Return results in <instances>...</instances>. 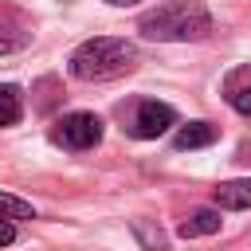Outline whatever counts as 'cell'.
Instances as JSON below:
<instances>
[{"mask_svg": "<svg viewBox=\"0 0 251 251\" xmlns=\"http://www.w3.org/2000/svg\"><path fill=\"white\" fill-rule=\"evenodd\" d=\"M137 47L122 35H94L71 51V75L78 82H106L133 67Z\"/></svg>", "mask_w": 251, "mask_h": 251, "instance_id": "2", "label": "cell"}, {"mask_svg": "<svg viewBox=\"0 0 251 251\" xmlns=\"http://www.w3.org/2000/svg\"><path fill=\"white\" fill-rule=\"evenodd\" d=\"M224 102H227L235 114L251 118V63H247V67H235V71L224 78Z\"/></svg>", "mask_w": 251, "mask_h": 251, "instance_id": "5", "label": "cell"}, {"mask_svg": "<svg viewBox=\"0 0 251 251\" xmlns=\"http://www.w3.org/2000/svg\"><path fill=\"white\" fill-rule=\"evenodd\" d=\"M122 118H126V133L141 137V141H153L176 126V110L169 102H157V98H137L129 106V114L122 110Z\"/></svg>", "mask_w": 251, "mask_h": 251, "instance_id": "3", "label": "cell"}, {"mask_svg": "<svg viewBox=\"0 0 251 251\" xmlns=\"http://www.w3.org/2000/svg\"><path fill=\"white\" fill-rule=\"evenodd\" d=\"M106 4H114V8H133V4H141V0H106Z\"/></svg>", "mask_w": 251, "mask_h": 251, "instance_id": "13", "label": "cell"}, {"mask_svg": "<svg viewBox=\"0 0 251 251\" xmlns=\"http://www.w3.org/2000/svg\"><path fill=\"white\" fill-rule=\"evenodd\" d=\"M24 118V94L12 82H0V126H16Z\"/></svg>", "mask_w": 251, "mask_h": 251, "instance_id": "9", "label": "cell"}, {"mask_svg": "<svg viewBox=\"0 0 251 251\" xmlns=\"http://www.w3.org/2000/svg\"><path fill=\"white\" fill-rule=\"evenodd\" d=\"M212 141H216V126H212V122H188V126H180L176 137H173L176 149H204V145H212Z\"/></svg>", "mask_w": 251, "mask_h": 251, "instance_id": "8", "label": "cell"}, {"mask_svg": "<svg viewBox=\"0 0 251 251\" xmlns=\"http://www.w3.org/2000/svg\"><path fill=\"white\" fill-rule=\"evenodd\" d=\"M137 31L157 43H188L212 31V16L200 0H165L137 20Z\"/></svg>", "mask_w": 251, "mask_h": 251, "instance_id": "1", "label": "cell"}, {"mask_svg": "<svg viewBox=\"0 0 251 251\" xmlns=\"http://www.w3.org/2000/svg\"><path fill=\"white\" fill-rule=\"evenodd\" d=\"M8 243H16V224L0 220V247H8Z\"/></svg>", "mask_w": 251, "mask_h": 251, "instance_id": "12", "label": "cell"}, {"mask_svg": "<svg viewBox=\"0 0 251 251\" xmlns=\"http://www.w3.org/2000/svg\"><path fill=\"white\" fill-rule=\"evenodd\" d=\"M220 224H224V220H220V208H196V212H188V216L180 220L176 231H180L184 239H200V235H216Z\"/></svg>", "mask_w": 251, "mask_h": 251, "instance_id": "7", "label": "cell"}, {"mask_svg": "<svg viewBox=\"0 0 251 251\" xmlns=\"http://www.w3.org/2000/svg\"><path fill=\"white\" fill-rule=\"evenodd\" d=\"M0 220H35V208H31V200H20V196H12V192H0Z\"/></svg>", "mask_w": 251, "mask_h": 251, "instance_id": "11", "label": "cell"}, {"mask_svg": "<svg viewBox=\"0 0 251 251\" xmlns=\"http://www.w3.org/2000/svg\"><path fill=\"white\" fill-rule=\"evenodd\" d=\"M212 200H216V208H227V212H243V208H251V176L216 184V188H212Z\"/></svg>", "mask_w": 251, "mask_h": 251, "instance_id": "6", "label": "cell"}, {"mask_svg": "<svg viewBox=\"0 0 251 251\" xmlns=\"http://www.w3.org/2000/svg\"><path fill=\"white\" fill-rule=\"evenodd\" d=\"M133 239L145 251H169V235L153 224V220H133Z\"/></svg>", "mask_w": 251, "mask_h": 251, "instance_id": "10", "label": "cell"}, {"mask_svg": "<svg viewBox=\"0 0 251 251\" xmlns=\"http://www.w3.org/2000/svg\"><path fill=\"white\" fill-rule=\"evenodd\" d=\"M51 141H55V145H63V149H75V153L94 149V145L102 141V118H98V114H90V110L63 114V118L55 122V129H51Z\"/></svg>", "mask_w": 251, "mask_h": 251, "instance_id": "4", "label": "cell"}]
</instances>
